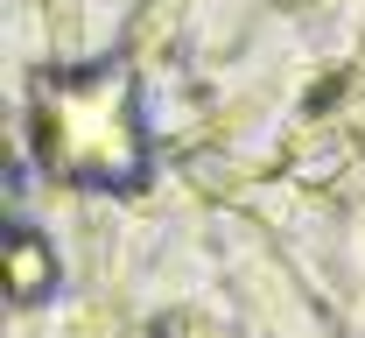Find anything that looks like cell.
I'll list each match as a JSON object with an SVG mask.
<instances>
[{
  "label": "cell",
  "mask_w": 365,
  "mask_h": 338,
  "mask_svg": "<svg viewBox=\"0 0 365 338\" xmlns=\"http://www.w3.org/2000/svg\"><path fill=\"white\" fill-rule=\"evenodd\" d=\"M36 148L71 184H134L140 162H148V141H140V120H134V78L120 64L78 71V78H43Z\"/></svg>",
  "instance_id": "6da1fadb"
},
{
  "label": "cell",
  "mask_w": 365,
  "mask_h": 338,
  "mask_svg": "<svg viewBox=\"0 0 365 338\" xmlns=\"http://www.w3.org/2000/svg\"><path fill=\"white\" fill-rule=\"evenodd\" d=\"M14 296H43L49 289V254H43V240L36 233H14Z\"/></svg>",
  "instance_id": "7a4b0ae2"
}]
</instances>
